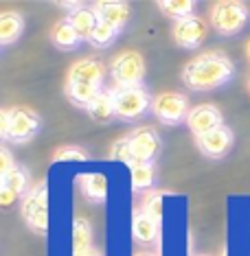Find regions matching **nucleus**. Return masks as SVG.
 <instances>
[{
    "instance_id": "1",
    "label": "nucleus",
    "mask_w": 250,
    "mask_h": 256,
    "mask_svg": "<svg viewBox=\"0 0 250 256\" xmlns=\"http://www.w3.org/2000/svg\"><path fill=\"white\" fill-rule=\"evenodd\" d=\"M235 74V66L228 55L219 50H208L193 57L182 68V84L193 92H211L226 86Z\"/></svg>"
},
{
    "instance_id": "2",
    "label": "nucleus",
    "mask_w": 250,
    "mask_h": 256,
    "mask_svg": "<svg viewBox=\"0 0 250 256\" xmlns=\"http://www.w3.org/2000/svg\"><path fill=\"white\" fill-rule=\"evenodd\" d=\"M248 16L246 4L235 0H219L211 7V28L224 38H232L246 28Z\"/></svg>"
},
{
    "instance_id": "3",
    "label": "nucleus",
    "mask_w": 250,
    "mask_h": 256,
    "mask_svg": "<svg viewBox=\"0 0 250 256\" xmlns=\"http://www.w3.org/2000/svg\"><path fill=\"white\" fill-rule=\"evenodd\" d=\"M20 212L22 219L27 221V226L33 232H38L42 236L49 232V190H46V180H42L25 195V200L20 204Z\"/></svg>"
},
{
    "instance_id": "4",
    "label": "nucleus",
    "mask_w": 250,
    "mask_h": 256,
    "mask_svg": "<svg viewBox=\"0 0 250 256\" xmlns=\"http://www.w3.org/2000/svg\"><path fill=\"white\" fill-rule=\"evenodd\" d=\"M114 108H116V118L121 120H136L147 114L152 108L154 96L147 92L145 86H132V88H114Z\"/></svg>"
},
{
    "instance_id": "5",
    "label": "nucleus",
    "mask_w": 250,
    "mask_h": 256,
    "mask_svg": "<svg viewBox=\"0 0 250 256\" xmlns=\"http://www.w3.org/2000/svg\"><path fill=\"white\" fill-rule=\"evenodd\" d=\"M110 77L114 88H132L143 86L145 79V60L138 50H123L110 64Z\"/></svg>"
},
{
    "instance_id": "6",
    "label": "nucleus",
    "mask_w": 250,
    "mask_h": 256,
    "mask_svg": "<svg viewBox=\"0 0 250 256\" xmlns=\"http://www.w3.org/2000/svg\"><path fill=\"white\" fill-rule=\"evenodd\" d=\"M152 112L160 120L162 125H180L187 123V116L191 112L189 108V98L182 92L176 90H167L154 96L152 103Z\"/></svg>"
},
{
    "instance_id": "7",
    "label": "nucleus",
    "mask_w": 250,
    "mask_h": 256,
    "mask_svg": "<svg viewBox=\"0 0 250 256\" xmlns=\"http://www.w3.org/2000/svg\"><path fill=\"white\" fill-rule=\"evenodd\" d=\"M127 147L132 154V162H143V164H154L156 156L160 154V134L149 125L136 127L125 136Z\"/></svg>"
},
{
    "instance_id": "8",
    "label": "nucleus",
    "mask_w": 250,
    "mask_h": 256,
    "mask_svg": "<svg viewBox=\"0 0 250 256\" xmlns=\"http://www.w3.org/2000/svg\"><path fill=\"white\" fill-rule=\"evenodd\" d=\"M208 38V22L200 16H189L184 20H178L171 28V40L182 50H195L206 42Z\"/></svg>"
},
{
    "instance_id": "9",
    "label": "nucleus",
    "mask_w": 250,
    "mask_h": 256,
    "mask_svg": "<svg viewBox=\"0 0 250 256\" xmlns=\"http://www.w3.org/2000/svg\"><path fill=\"white\" fill-rule=\"evenodd\" d=\"M40 132V116L31 108L16 106L9 108V134L7 140L16 144H25L31 138H36Z\"/></svg>"
},
{
    "instance_id": "10",
    "label": "nucleus",
    "mask_w": 250,
    "mask_h": 256,
    "mask_svg": "<svg viewBox=\"0 0 250 256\" xmlns=\"http://www.w3.org/2000/svg\"><path fill=\"white\" fill-rule=\"evenodd\" d=\"M222 120H224V116L219 112V108L213 106V103H204V106L191 108V112L187 116V127L195 138H200V136H204V134L222 127L224 125Z\"/></svg>"
},
{
    "instance_id": "11",
    "label": "nucleus",
    "mask_w": 250,
    "mask_h": 256,
    "mask_svg": "<svg viewBox=\"0 0 250 256\" xmlns=\"http://www.w3.org/2000/svg\"><path fill=\"white\" fill-rule=\"evenodd\" d=\"M232 140H235V138H232L230 127L222 125V127H217V130L204 134V136L195 138V147L200 149V154L206 156V158L219 160V158H224V156H228Z\"/></svg>"
},
{
    "instance_id": "12",
    "label": "nucleus",
    "mask_w": 250,
    "mask_h": 256,
    "mask_svg": "<svg viewBox=\"0 0 250 256\" xmlns=\"http://www.w3.org/2000/svg\"><path fill=\"white\" fill-rule=\"evenodd\" d=\"M103 77H106V66L97 57L75 62L68 70L66 81H79V84H92L97 88H103Z\"/></svg>"
},
{
    "instance_id": "13",
    "label": "nucleus",
    "mask_w": 250,
    "mask_h": 256,
    "mask_svg": "<svg viewBox=\"0 0 250 256\" xmlns=\"http://www.w3.org/2000/svg\"><path fill=\"white\" fill-rule=\"evenodd\" d=\"M97 18L106 24L114 26L116 31H123L127 20H130V4L121 2V0H103V2H95L92 4Z\"/></svg>"
},
{
    "instance_id": "14",
    "label": "nucleus",
    "mask_w": 250,
    "mask_h": 256,
    "mask_svg": "<svg viewBox=\"0 0 250 256\" xmlns=\"http://www.w3.org/2000/svg\"><path fill=\"white\" fill-rule=\"evenodd\" d=\"M79 190L92 204H103L108 200V178L103 173H81L77 178Z\"/></svg>"
},
{
    "instance_id": "15",
    "label": "nucleus",
    "mask_w": 250,
    "mask_h": 256,
    "mask_svg": "<svg viewBox=\"0 0 250 256\" xmlns=\"http://www.w3.org/2000/svg\"><path fill=\"white\" fill-rule=\"evenodd\" d=\"M51 42L57 50H75L77 46L84 42V38L77 33V28L73 26V22L68 18L60 20L51 31Z\"/></svg>"
},
{
    "instance_id": "16",
    "label": "nucleus",
    "mask_w": 250,
    "mask_h": 256,
    "mask_svg": "<svg viewBox=\"0 0 250 256\" xmlns=\"http://www.w3.org/2000/svg\"><path fill=\"white\" fill-rule=\"evenodd\" d=\"M132 236H134L136 243L152 246L158 238V224L152 217H147L143 210H136L134 217H132Z\"/></svg>"
},
{
    "instance_id": "17",
    "label": "nucleus",
    "mask_w": 250,
    "mask_h": 256,
    "mask_svg": "<svg viewBox=\"0 0 250 256\" xmlns=\"http://www.w3.org/2000/svg\"><path fill=\"white\" fill-rule=\"evenodd\" d=\"M101 92H103V88H97V86H92V84H79V81H66V88H64V94L68 96V101H71L73 106L86 108V110H88V106Z\"/></svg>"
},
{
    "instance_id": "18",
    "label": "nucleus",
    "mask_w": 250,
    "mask_h": 256,
    "mask_svg": "<svg viewBox=\"0 0 250 256\" xmlns=\"http://www.w3.org/2000/svg\"><path fill=\"white\" fill-rule=\"evenodd\" d=\"M88 116L95 123H110L112 118H116V108H114V94H112V88L103 90L95 101L88 106Z\"/></svg>"
},
{
    "instance_id": "19",
    "label": "nucleus",
    "mask_w": 250,
    "mask_h": 256,
    "mask_svg": "<svg viewBox=\"0 0 250 256\" xmlns=\"http://www.w3.org/2000/svg\"><path fill=\"white\" fill-rule=\"evenodd\" d=\"M22 31H25V18L16 11L0 16V46H11L18 42Z\"/></svg>"
},
{
    "instance_id": "20",
    "label": "nucleus",
    "mask_w": 250,
    "mask_h": 256,
    "mask_svg": "<svg viewBox=\"0 0 250 256\" xmlns=\"http://www.w3.org/2000/svg\"><path fill=\"white\" fill-rule=\"evenodd\" d=\"M130 176H132V188L134 190H138V193H149V190H154V184H156L154 164L132 162L130 164Z\"/></svg>"
},
{
    "instance_id": "21",
    "label": "nucleus",
    "mask_w": 250,
    "mask_h": 256,
    "mask_svg": "<svg viewBox=\"0 0 250 256\" xmlns=\"http://www.w3.org/2000/svg\"><path fill=\"white\" fill-rule=\"evenodd\" d=\"M68 20L73 22V26L77 28V33L84 40H88L92 36V31H95V26L99 24V18L95 14V9H92V4H84V7H79L77 11H73V14H68Z\"/></svg>"
},
{
    "instance_id": "22",
    "label": "nucleus",
    "mask_w": 250,
    "mask_h": 256,
    "mask_svg": "<svg viewBox=\"0 0 250 256\" xmlns=\"http://www.w3.org/2000/svg\"><path fill=\"white\" fill-rule=\"evenodd\" d=\"M73 254H81L86 250L95 248L92 246V228H90V221L84 217H77L73 221Z\"/></svg>"
},
{
    "instance_id": "23",
    "label": "nucleus",
    "mask_w": 250,
    "mask_h": 256,
    "mask_svg": "<svg viewBox=\"0 0 250 256\" xmlns=\"http://www.w3.org/2000/svg\"><path fill=\"white\" fill-rule=\"evenodd\" d=\"M0 188H7L11 190L14 195H25L29 193V173H27V168L25 166H20V164H16L14 168H11L9 173H5L3 178H0Z\"/></svg>"
},
{
    "instance_id": "24",
    "label": "nucleus",
    "mask_w": 250,
    "mask_h": 256,
    "mask_svg": "<svg viewBox=\"0 0 250 256\" xmlns=\"http://www.w3.org/2000/svg\"><path fill=\"white\" fill-rule=\"evenodd\" d=\"M158 9L167 18H173L178 22V20H184V18H189V16H193L195 2H191V0H160Z\"/></svg>"
},
{
    "instance_id": "25",
    "label": "nucleus",
    "mask_w": 250,
    "mask_h": 256,
    "mask_svg": "<svg viewBox=\"0 0 250 256\" xmlns=\"http://www.w3.org/2000/svg\"><path fill=\"white\" fill-rule=\"evenodd\" d=\"M116 38H119V31H116L114 26L106 24V22L99 20V24L95 26V31H92V36L88 38V44H92L95 48H110Z\"/></svg>"
},
{
    "instance_id": "26",
    "label": "nucleus",
    "mask_w": 250,
    "mask_h": 256,
    "mask_svg": "<svg viewBox=\"0 0 250 256\" xmlns=\"http://www.w3.org/2000/svg\"><path fill=\"white\" fill-rule=\"evenodd\" d=\"M162 197H165L162 190H149L143 197V212L147 217H152L156 224L162 221Z\"/></svg>"
},
{
    "instance_id": "27",
    "label": "nucleus",
    "mask_w": 250,
    "mask_h": 256,
    "mask_svg": "<svg viewBox=\"0 0 250 256\" xmlns=\"http://www.w3.org/2000/svg\"><path fill=\"white\" fill-rule=\"evenodd\" d=\"M86 160H88V154L81 147H71V144L60 147L53 154V162H86Z\"/></svg>"
},
{
    "instance_id": "28",
    "label": "nucleus",
    "mask_w": 250,
    "mask_h": 256,
    "mask_svg": "<svg viewBox=\"0 0 250 256\" xmlns=\"http://www.w3.org/2000/svg\"><path fill=\"white\" fill-rule=\"evenodd\" d=\"M110 158L116 160V162H125V164H132V154H130V147H127V140L125 138H119L112 149H110Z\"/></svg>"
},
{
    "instance_id": "29",
    "label": "nucleus",
    "mask_w": 250,
    "mask_h": 256,
    "mask_svg": "<svg viewBox=\"0 0 250 256\" xmlns=\"http://www.w3.org/2000/svg\"><path fill=\"white\" fill-rule=\"evenodd\" d=\"M14 166H16V162L11 158V151L7 147H3L0 149V178H3L5 173H9Z\"/></svg>"
},
{
    "instance_id": "30",
    "label": "nucleus",
    "mask_w": 250,
    "mask_h": 256,
    "mask_svg": "<svg viewBox=\"0 0 250 256\" xmlns=\"http://www.w3.org/2000/svg\"><path fill=\"white\" fill-rule=\"evenodd\" d=\"M7 134H9V110H3L0 112V136H3V140H7Z\"/></svg>"
},
{
    "instance_id": "31",
    "label": "nucleus",
    "mask_w": 250,
    "mask_h": 256,
    "mask_svg": "<svg viewBox=\"0 0 250 256\" xmlns=\"http://www.w3.org/2000/svg\"><path fill=\"white\" fill-rule=\"evenodd\" d=\"M16 200H18V195H14V193H11V190H7V188H0V204H3L5 208H9Z\"/></svg>"
},
{
    "instance_id": "32",
    "label": "nucleus",
    "mask_w": 250,
    "mask_h": 256,
    "mask_svg": "<svg viewBox=\"0 0 250 256\" xmlns=\"http://www.w3.org/2000/svg\"><path fill=\"white\" fill-rule=\"evenodd\" d=\"M73 256H103V254L99 252L97 248H90V250H86V252H81V254H73Z\"/></svg>"
},
{
    "instance_id": "33",
    "label": "nucleus",
    "mask_w": 250,
    "mask_h": 256,
    "mask_svg": "<svg viewBox=\"0 0 250 256\" xmlns=\"http://www.w3.org/2000/svg\"><path fill=\"white\" fill-rule=\"evenodd\" d=\"M246 60H248V64H250V40L246 42Z\"/></svg>"
},
{
    "instance_id": "34",
    "label": "nucleus",
    "mask_w": 250,
    "mask_h": 256,
    "mask_svg": "<svg viewBox=\"0 0 250 256\" xmlns=\"http://www.w3.org/2000/svg\"><path fill=\"white\" fill-rule=\"evenodd\" d=\"M134 256H156V254H152V252H141V254H134Z\"/></svg>"
},
{
    "instance_id": "35",
    "label": "nucleus",
    "mask_w": 250,
    "mask_h": 256,
    "mask_svg": "<svg viewBox=\"0 0 250 256\" xmlns=\"http://www.w3.org/2000/svg\"><path fill=\"white\" fill-rule=\"evenodd\" d=\"M248 92H250V81H248Z\"/></svg>"
},
{
    "instance_id": "36",
    "label": "nucleus",
    "mask_w": 250,
    "mask_h": 256,
    "mask_svg": "<svg viewBox=\"0 0 250 256\" xmlns=\"http://www.w3.org/2000/svg\"><path fill=\"white\" fill-rule=\"evenodd\" d=\"M200 256H206V254H200Z\"/></svg>"
}]
</instances>
